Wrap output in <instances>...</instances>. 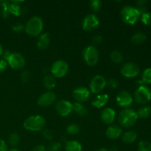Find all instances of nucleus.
Returning a JSON list of instances; mask_svg holds the SVG:
<instances>
[{
  "label": "nucleus",
  "instance_id": "obj_2",
  "mask_svg": "<svg viewBox=\"0 0 151 151\" xmlns=\"http://www.w3.org/2000/svg\"><path fill=\"white\" fill-rule=\"evenodd\" d=\"M46 125V120L41 115H32L25 119L23 127L26 130L32 132L42 131Z\"/></svg>",
  "mask_w": 151,
  "mask_h": 151
},
{
  "label": "nucleus",
  "instance_id": "obj_8",
  "mask_svg": "<svg viewBox=\"0 0 151 151\" xmlns=\"http://www.w3.org/2000/svg\"><path fill=\"white\" fill-rule=\"evenodd\" d=\"M134 100L139 104H145L151 100V91L146 86H139L134 93Z\"/></svg>",
  "mask_w": 151,
  "mask_h": 151
},
{
  "label": "nucleus",
  "instance_id": "obj_17",
  "mask_svg": "<svg viewBox=\"0 0 151 151\" xmlns=\"http://www.w3.org/2000/svg\"><path fill=\"white\" fill-rule=\"evenodd\" d=\"M122 130L117 125H111L106 130V137L110 139H116L121 136Z\"/></svg>",
  "mask_w": 151,
  "mask_h": 151
},
{
  "label": "nucleus",
  "instance_id": "obj_10",
  "mask_svg": "<svg viewBox=\"0 0 151 151\" xmlns=\"http://www.w3.org/2000/svg\"><path fill=\"white\" fill-rule=\"evenodd\" d=\"M100 25L98 17L94 13H91L85 16L82 22V28L83 30L89 32L97 29Z\"/></svg>",
  "mask_w": 151,
  "mask_h": 151
},
{
  "label": "nucleus",
  "instance_id": "obj_11",
  "mask_svg": "<svg viewBox=\"0 0 151 151\" xmlns=\"http://www.w3.org/2000/svg\"><path fill=\"white\" fill-rule=\"evenodd\" d=\"M121 75L126 78H134L138 76L140 69L137 63L129 62L126 63L121 68Z\"/></svg>",
  "mask_w": 151,
  "mask_h": 151
},
{
  "label": "nucleus",
  "instance_id": "obj_23",
  "mask_svg": "<svg viewBox=\"0 0 151 151\" xmlns=\"http://www.w3.org/2000/svg\"><path fill=\"white\" fill-rule=\"evenodd\" d=\"M72 111H75L77 114L80 116H86L88 114V109L81 103H72Z\"/></svg>",
  "mask_w": 151,
  "mask_h": 151
},
{
  "label": "nucleus",
  "instance_id": "obj_42",
  "mask_svg": "<svg viewBox=\"0 0 151 151\" xmlns=\"http://www.w3.org/2000/svg\"><path fill=\"white\" fill-rule=\"evenodd\" d=\"M0 151H7V147L5 142L0 139Z\"/></svg>",
  "mask_w": 151,
  "mask_h": 151
},
{
  "label": "nucleus",
  "instance_id": "obj_25",
  "mask_svg": "<svg viewBox=\"0 0 151 151\" xmlns=\"http://www.w3.org/2000/svg\"><path fill=\"white\" fill-rule=\"evenodd\" d=\"M151 83V68H147L145 69L142 75V80L138 81V84L140 86H143L145 83Z\"/></svg>",
  "mask_w": 151,
  "mask_h": 151
},
{
  "label": "nucleus",
  "instance_id": "obj_29",
  "mask_svg": "<svg viewBox=\"0 0 151 151\" xmlns=\"http://www.w3.org/2000/svg\"><path fill=\"white\" fill-rule=\"evenodd\" d=\"M110 59L115 63H120L123 60V55L119 51H113L110 55Z\"/></svg>",
  "mask_w": 151,
  "mask_h": 151
},
{
  "label": "nucleus",
  "instance_id": "obj_31",
  "mask_svg": "<svg viewBox=\"0 0 151 151\" xmlns=\"http://www.w3.org/2000/svg\"><path fill=\"white\" fill-rule=\"evenodd\" d=\"M66 133L69 135H75L78 134L80 131V128L77 124L72 123L69 125L66 128Z\"/></svg>",
  "mask_w": 151,
  "mask_h": 151
},
{
  "label": "nucleus",
  "instance_id": "obj_32",
  "mask_svg": "<svg viewBox=\"0 0 151 151\" xmlns=\"http://www.w3.org/2000/svg\"><path fill=\"white\" fill-rule=\"evenodd\" d=\"M138 151H151V143L147 141H141L138 145Z\"/></svg>",
  "mask_w": 151,
  "mask_h": 151
},
{
  "label": "nucleus",
  "instance_id": "obj_46",
  "mask_svg": "<svg viewBox=\"0 0 151 151\" xmlns=\"http://www.w3.org/2000/svg\"><path fill=\"white\" fill-rule=\"evenodd\" d=\"M95 151H109L108 149L105 148V147H101V148H99L97 150H96Z\"/></svg>",
  "mask_w": 151,
  "mask_h": 151
},
{
  "label": "nucleus",
  "instance_id": "obj_1",
  "mask_svg": "<svg viewBox=\"0 0 151 151\" xmlns=\"http://www.w3.org/2000/svg\"><path fill=\"white\" fill-rule=\"evenodd\" d=\"M44 28V22L40 16L31 17L24 25V31L29 36L35 37L41 33Z\"/></svg>",
  "mask_w": 151,
  "mask_h": 151
},
{
  "label": "nucleus",
  "instance_id": "obj_47",
  "mask_svg": "<svg viewBox=\"0 0 151 151\" xmlns=\"http://www.w3.org/2000/svg\"><path fill=\"white\" fill-rule=\"evenodd\" d=\"M109 151H117V148H116V147H112Z\"/></svg>",
  "mask_w": 151,
  "mask_h": 151
},
{
  "label": "nucleus",
  "instance_id": "obj_33",
  "mask_svg": "<svg viewBox=\"0 0 151 151\" xmlns=\"http://www.w3.org/2000/svg\"><path fill=\"white\" fill-rule=\"evenodd\" d=\"M90 8L93 10V11H98L100 10L102 7V1L100 0H91L90 1Z\"/></svg>",
  "mask_w": 151,
  "mask_h": 151
},
{
  "label": "nucleus",
  "instance_id": "obj_13",
  "mask_svg": "<svg viewBox=\"0 0 151 151\" xmlns=\"http://www.w3.org/2000/svg\"><path fill=\"white\" fill-rule=\"evenodd\" d=\"M132 95L128 91L122 90L117 94L116 97V102L118 106L122 108H127L131 106L133 103Z\"/></svg>",
  "mask_w": 151,
  "mask_h": 151
},
{
  "label": "nucleus",
  "instance_id": "obj_35",
  "mask_svg": "<svg viewBox=\"0 0 151 151\" xmlns=\"http://www.w3.org/2000/svg\"><path fill=\"white\" fill-rule=\"evenodd\" d=\"M42 135L44 139L47 140H51L52 139L53 137H54V134L52 131L50 129H43L42 130Z\"/></svg>",
  "mask_w": 151,
  "mask_h": 151
},
{
  "label": "nucleus",
  "instance_id": "obj_19",
  "mask_svg": "<svg viewBox=\"0 0 151 151\" xmlns=\"http://www.w3.org/2000/svg\"><path fill=\"white\" fill-rule=\"evenodd\" d=\"M50 44V37L49 33L45 32L40 35L37 41V47L41 50H44L48 48Z\"/></svg>",
  "mask_w": 151,
  "mask_h": 151
},
{
  "label": "nucleus",
  "instance_id": "obj_41",
  "mask_svg": "<svg viewBox=\"0 0 151 151\" xmlns=\"http://www.w3.org/2000/svg\"><path fill=\"white\" fill-rule=\"evenodd\" d=\"M7 63L4 59H0V72H3L7 69Z\"/></svg>",
  "mask_w": 151,
  "mask_h": 151
},
{
  "label": "nucleus",
  "instance_id": "obj_43",
  "mask_svg": "<svg viewBox=\"0 0 151 151\" xmlns=\"http://www.w3.org/2000/svg\"><path fill=\"white\" fill-rule=\"evenodd\" d=\"M32 151H47L46 150V147H44L43 145H38L35 146L32 149Z\"/></svg>",
  "mask_w": 151,
  "mask_h": 151
},
{
  "label": "nucleus",
  "instance_id": "obj_15",
  "mask_svg": "<svg viewBox=\"0 0 151 151\" xmlns=\"http://www.w3.org/2000/svg\"><path fill=\"white\" fill-rule=\"evenodd\" d=\"M90 92L89 90L84 86H80L78 88H75L72 92L74 99L76 100L78 103H84L87 101L90 97Z\"/></svg>",
  "mask_w": 151,
  "mask_h": 151
},
{
  "label": "nucleus",
  "instance_id": "obj_9",
  "mask_svg": "<svg viewBox=\"0 0 151 151\" xmlns=\"http://www.w3.org/2000/svg\"><path fill=\"white\" fill-rule=\"evenodd\" d=\"M6 61L7 64L13 69H23L26 63L25 58L19 52H12Z\"/></svg>",
  "mask_w": 151,
  "mask_h": 151
},
{
  "label": "nucleus",
  "instance_id": "obj_36",
  "mask_svg": "<svg viewBox=\"0 0 151 151\" xmlns=\"http://www.w3.org/2000/svg\"><path fill=\"white\" fill-rule=\"evenodd\" d=\"M29 79H30V73H29V71H24L22 73V75H21V81L23 83H27L29 81Z\"/></svg>",
  "mask_w": 151,
  "mask_h": 151
},
{
  "label": "nucleus",
  "instance_id": "obj_20",
  "mask_svg": "<svg viewBox=\"0 0 151 151\" xmlns=\"http://www.w3.org/2000/svg\"><path fill=\"white\" fill-rule=\"evenodd\" d=\"M43 85L45 87L46 89L51 91L56 86L55 78H54L52 75H46L43 80Z\"/></svg>",
  "mask_w": 151,
  "mask_h": 151
},
{
  "label": "nucleus",
  "instance_id": "obj_37",
  "mask_svg": "<svg viewBox=\"0 0 151 151\" xmlns=\"http://www.w3.org/2000/svg\"><path fill=\"white\" fill-rule=\"evenodd\" d=\"M48 149L49 151H59L61 149V144L60 142H52Z\"/></svg>",
  "mask_w": 151,
  "mask_h": 151
},
{
  "label": "nucleus",
  "instance_id": "obj_26",
  "mask_svg": "<svg viewBox=\"0 0 151 151\" xmlns=\"http://www.w3.org/2000/svg\"><path fill=\"white\" fill-rule=\"evenodd\" d=\"M138 118H142V119H146L149 117L151 115V108L150 106H144L139 109L137 111Z\"/></svg>",
  "mask_w": 151,
  "mask_h": 151
},
{
  "label": "nucleus",
  "instance_id": "obj_30",
  "mask_svg": "<svg viewBox=\"0 0 151 151\" xmlns=\"http://www.w3.org/2000/svg\"><path fill=\"white\" fill-rule=\"evenodd\" d=\"M20 142V137L17 133H12L8 137V143L11 147H16Z\"/></svg>",
  "mask_w": 151,
  "mask_h": 151
},
{
  "label": "nucleus",
  "instance_id": "obj_28",
  "mask_svg": "<svg viewBox=\"0 0 151 151\" xmlns=\"http://www.w3.org/2000/svg\"><path fill=\"white\" fill-rule=\"evenodd\" d=\"M1 8V16L4 18L8 17L10 15V2L7 1H0Z\"/></svg>",
  "mask_w": 151,
  "mask_h": 151
},
{
  "label": "nucleus",
  "instance_id": "obj_24",
  "mask_svg": "<svg viewBox=\"0 0 151 151\" xmlns=\"http://www.w3.org/2000/svg\"><path fill=\"white\" fill-rule=\"evenodd\" d=\"M137 134L133 131H129L125 132L122 136V140L125 144H132L137 140Z\"/></svg>",
  "mask_w": 151,
  "mask_h": 151
},
{
  "label": "nucleus",
  "instance_id": "obj_18",
  "mask_svg": "<svg viewBox=\"0 0 151 151\" xmlns=\"http://www.w3.org/2000/svg\"><path fill=\"white\" fill-rule=\"evenodd\" d=\"M109 96L107 94H98L95 98L91 102V105L96 109H101L103 106H106L109 102Z\"/></svg>",
  "mask_w": 151,
  "mask_h": 151
},
{
  "label": "nucleus",
  "instance_id": "obj_40",
  "mask_svg": "<svg viewBox=\"0 0 151 151\" xmlns=\"http://www.w3.org/2000/svg\"><path fill=\"white\" fill-rule=\"evenodd\" d=\"M102 41H103V37L100 35H96L95 36L93 37L92 44H94V45H99V44H101Z\"/></svg>",
  "mask_w": 151,
  "mask_h": 151
},
{
  "label": "nucleus",
  "instance_id": "obj_12",
  "mask_svg": "<svg viewBox=\"0 0 151 151\" xmlns=\"http://www.w3.org/2000/svg\"><path fill=\"white\" fill-rule=\"evenodd\" d=\"M56 112L60 116H68L72 112V103L66 100H60L55 105Z\"/></svg>",
  "mask_w": 151,
  "mask_h": 151
},
{
  "label": "nucleus",
  "instance_id": "obj_3",
  "mask_svg": "<svg viewBox=\"0 0 151 151\" xmlns=\"http://www.w3.org/2000/svg\"><path fill=\"white\" fill-rule=\"evenodd\" d=\"M120 15L123 22L129 25L135 24L141 16L137 7H134L131 5H126L122 7Z\"/></svg>",
  "mask_w": 151,
  "mask_h": 151
},
{
  "label": "nucleus",
  "instance_id": "obj_27",
  "mask_svg": "<svg viewBox=\"0 0 151 151\" xmlns=\"http://www.w3.org/2000/svg\"><path fill=\"white\" fill-rule=\"evenodd\" d=\"M146 35L143 32H137L131 38V41L135 44H140L145 42L146 40Z\"/></svg>",
  "mask_w": 151,
  "mask_h": 151
},
{
  "label": "nucleus",
  "instance_id": "obj_14",
  "mask_svg": "<svg viewBox=\"0 0 151 151\" xmlns=\"http://www.w3.org/2000/svg\"><path fill=\"white\" fill-rule=\"evenodd\" d=\"M56 100V95L52 91H47L40 95L37 100V104L41 107H49L54 103Z\"/></svg>",
  "mask_w": 151,
  "mask_h": 151
},
{
  "label": "nucleus",
  "instance_id": "obj_38",
  "mask_svg": "<svg viewBox=\"0 0 151 151\" xmlns=\"http://www.w3.org/2000/svg\"><path fill=\"white\" fill-rule=\"evenodd\" d=\"M12 29L15 32H21L24 30V25L22 24V23H16L12 27Z\"/></svg>",
  "mask_w": 151,
  "mask_h": 151
},
{
  "label": "nucleus",
  "instance_id": "obj_22",
  "mask_svg": "<svg viewBox=\"0 0 151 151\" xmlns=\"http://www.w3.org/2000/svg\"><path fill=\"white\" fill-rule=\"evenodd\" d=\"M21 1H12L10 2V13L16 16H19L22 15V7L19 4Z\"/></svg>",
  "mask_w": 151,
  "mask_h": 151
},
{
  "label": "nucleus",
  "instance_id": "obj_6",
  "mask_svg": "<svg viewBox=\"0 0 151 151\" xmlns=\"http://www.w3.org/2000/svg\"><path fill=\"white\" fill-rule=\"evenodd\" d=\"M69 72V65L63 60H58L51 66V73L54 78H63Z\"/></svg>",
  "mask_w": 151,
  "mask_h": 151
},
{
  "label": "nucleus",
  "instance_id": "obj_5",
  "mask_svg": "<svg viewBox=\"0 0 151 151\" xmlns=\"http://www.w3.org/2000/svg\"><path fill=\"white\" fill-rule=\"evenodd\" d=\"M83 57L87 65L89 66H95L99 60L98 50L94 46H88L83 52Z\"/></svg>",
  "mask_w": 151,
  "mask_h": 151
},
{
  "label": "nucleus",
  "instance_id": "obj_4",
  "mask_svg": "<svg viewBox=\"0 0 151 151\" xmlns=\"http://www.w3.org/2000/svg\"><path fill=\"white\" fill-rule=\"evenodd\" d=\"M137 119H138V116H137V111L131 109H128V108L121 111L118 116L119 124L122 127L126 128L134 126V124L137 122Z\"/></svg>",
  "mask_w": 151,
  "mask_h": 151
},
{
  "label": "nucleus",
  "instance_id": "obj_7",
  "mask_svg": "<svg viewBox=\"0 0 151 151\" xmlns=\"http://www.w3.org/2000/svg\"><path fill=\"white\" fill-rule=\"evenodd\" d=\"M107 86V81L103 75H97L91 80L89 83L90 92L93 94H100Z\"/></svg>",
  "mask_w": 151,
  "mask_h": 151
},
{
  "label": "nucleus",
  "instance_id": "obj_16",
  "mask_svg": "<svg viewBox=\"0 0 151 151\" xmlns=\"http://www.w3.org/2000/svg\"><path fill=\"white\" fill-rule=\"evenodd\" d=\"M100 118L103 123L106 125H111L114 122L116 118V111L111 108H106L102 111Z\"/></svg>",
  "mask_w": 151,
  "mask_h": 151
},
{
  "label": "nucleus",
  "instance_id": "obj_48",
  "mask_svg": "<svg viewBox=\"0 0 151 151\" xmlns=\"http://www.w3.org/2000/svg\"><path fill=\"white\" fill-rule=\"evenodd\" d=\"M7 151H20V150H18V149H16V148H12V149H10V150H9Z\"/></svg>",
  "mask_w": 151,
  "mask_h": 151
},
{
  "label": "nucleus",
  "instance_id": "obj_21",
  "mask_svg": "<svg viewBox=\"0 0 151 151\" xmlns=\"http://www.w3.org/2000/svg\"><path fill=\"white\" fill-rule=\"evenodd\" d=\"M82 145L77 140H69L66 143V151H82Z\"/></svg>",
  "mask_w": 151,
  "mask_h": 151
},
{
  "label": "nucleus",
  "instance_id": "obj_39",
  "mask_svg": "<svg viewBox=\"0 0 151 151\" xmlns=\"http://www.w3.org/2000/svg\"><path fill=\"white\" fill-rule=\"evenodd\" d=\"M107 85L109 86V87H110L112 89H114V88H117L118 86V81L115 79H111L109 81H107Z\"/></svg>",
  "mask_w": 151,
  "mask_h": 151
},
{
  "label": "nucleus",
  "instance_id": "obj_44",
  "mask_svg": "<svg viewBox=\"0 0 151 151\" xmlns=\"http://www.w3.org/2000/svg\"><path fill=\"white\" fill-rule=\"evenodd\" d=\"M146 3H147V1H145V0H139V1H137V4L138 6H144V4Z\"/></svg>",
  "mask_w": 151,
  "mask_h": 151
},
{
  "label": "nucleus",
  "instance_id": "obj_34",
  "mask_svg": "<svg viewBox=\"0 0 151 151\" xmlns=\"http://www.w3.org/2000/svg\"><path fill=\"white\" fill-rule=\"evenodd\" d=\"M141 21L145 25H151V13L145 12L140 16Z\"/></svg>",
  "mask_w": 151,
  "mask_h": 151
},
{
  "label": "nucleus",
  "instance_id": "obj_45",
  "mask_svg": "<svg viewBox=\"0 0 151 151\" xmlns=\"http://www.w3.org/2000/svg\"><path fill=\"white\" fill-rule=\"evenodd\" d=\"M3 53H4V50H3V47L1 46V44H0V57L2 56Z\"/></svg>",
  "mask_w": 151,
  "mask_h": 151
}]
</instances>
